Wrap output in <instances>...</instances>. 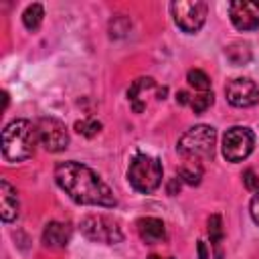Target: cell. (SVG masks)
I'll return each instance as SVG.
<instances>
[{"label": "cell", "mask_w": 259, "mask_h": 259, "mask_svg": "<svg viewBox=\"0 0 259 259\" xmlns=\"http://www.w3.org/2000/svg\"><path fill=\"white\" fill-rule=\"evenodd\" d=\"M69 241H71V227L67 223H61V221L47 223V227L42 231V243H45V247L63 249V247H67Z\"/></svg>", "instance_id": "7c38bea8"}, {"label": "cell", "mask_w": 259, "mask_h": 259, "mask_svg": "<svg viewBox=\"0 0 259 259\" xmlns=\"http://www.w3.org/2000/svg\"><path fill=\"white\" fill-rule=\"evenodd\" d=\"M34 125L38 134V144L47 152H63L69 146V130L61 119L47 115L38 117Z\"/></svg>", "instance_id": "ba28073f"}, {"label": "cell", "mask_w": 259, "mask_h": 259, "mask_svg": "<svg viewBox=\"0 0 259 259\" xmlns=\"http://www.w3.org/2000/svg\"><path fill=\"white\" fill-rule=\"evenodd\" d=\"M212 101H214L212 91H204V93L194 95V97L190 99V107H192L194 113H202V111H206V109L212 105Z\"/></svg>", "instance_id": "44dd1931"}, {"label": "cell", "mask_w": 259, "mask_h": 259, "mask_svg": "<svg viewBox=\"0 0 259 259\" xmlns=\"http://www.w3.org/2000/svg\"><path fill=\"white\" fill-rule=\"evenodd\" d=\"M38 144L36 125L28 119H14L2 130V156L8 162L28 160Z\"/></svg>", "instance_id": "7a4b0ae2"}, {"label": "cell", "mask_w": 259, "mask_h": 259, "mask_svg": "<svg viewBox=\"0 0 259 259\" xmlns=\"http://www.w3.org/2000/svg\"><path fill=\"white\" fill-rule=\"evenodd\" d=\"M55 182L77 204L103 206V208H113L117 204L113 190L103 182V178L81 162L69 160L57 164Z\"/></svg>", "instance_id": "6da1fadb"}, {"label": "cell", "mask_w": 259, "mask_h": 259, "mask_svg": "<svg viewBox=\"0 0 259 259\" xmlns=\"http://www.w3.org/2000/svg\"><path fill=\"white\" fill-rule=\"evenodd\" d=\"M178 178H180V180H184V182H186V184H190V186H196V184H200L202 170H200V166H198V164L194 166V162H192V166L184 164V166L180 168V172H178Z\"/></svg>", "instance_id": "d6986e66"}, {"label": "cell", "mask_w": 259, "mask_h": 259, "mask_svg": "<svg viewBox=\"0 0 259 259\" xmlns=\"http://www.w3.org/2000/svg\"><path fill=\"white\" fill-rule=\"evenodd\" d=\"M180 184H182V180H180L178 176L170 178V182H168V194H170V196H176V194L180 192Z\"/></svg>", "instance_id": "cb8c5ba5"}, {"label": "cell", "mask_w": 259, "mask_h": 259, "mask_svg": "<svg viewBox=\"0 0 259 259\" xmlns=\"http://www.w3.org/2000/svg\"><path fill=\"white\" fill-rule=\"evenodd\" d=\"M136 227H138L140 239L146 245H156V243H162L166 239V227L156 217H142V219H138Z\"/></svg>", "instance_id": "8fae6325"}, {"label": "cell", "mask_w": 259, "mask_h": 259, "mask_svg": "<svg viewBox=\"0 0 259 259\" xmlns=\"http://www.w3.org/2000/svg\"><path fill=\"white\" fill-rule=\"evenodd\" d=\"M214 144H217L214 127L206 125V123H200V125H194V127L186 130L180 136V140L176 144V150L182 158L200 162V160H210L214 156Z\"/></svg>", "instance_id": "3957f363"}, {"label": "cell", "mask_w": 259, "mask_h": 259, "mask_svg": "<svg viewBox=\"0 0 259 259\" xmlns=\"http://www.w3.org/2000/svg\"><path fill=\"white\" fill-rule=\"evenodd\" d=\"M79 227H81V233L93 243L115 245L123 241V231L119 223L105 214H87L81 219Z\"/></svg>", "instance_id": "5b68a950"}, {"label": "cell", "mask_w": 259, "mask_h": 259, "mask_svg": "<svg viewBox=\"0 0 259 259\" xmlns=\"http://www.w3.org/2000/svg\"><path fill=\"white\" fill-rule=\"evenodd\" d=\"M170 10L176 26L186 34H194L202 28L206 20L208 4L202 0H178L170 4Z\"/></svg>", "instance_id": "8992f818"}, {"label": "cell", "mask_w": 259, "mask_h": 259, "mask_svg": "<svg viewBox=\"0 0 259 259\" xmlns=\"http://www.w3.org/2000/svg\"><path fill=\"white\" fill-rule=\"evenodd\" d=\"M75 130H77V134H81V136H85V138H93L95 134L101 132V121H97V119H93V117H87V119L77 121V123H75Z\"/></svg>", "instance_id": "ffe728a7"}, {"label": "cell", "mask_w": 259, "mask_h": 259, "mask_svg": "<svg viewBox=\"0 0 259 259\" xmlns=\"http://www.w3.org/2000/svg\"><path fill=\"white\" fill-rule=\"evenodd\" d=\"M42 16H45L42 4L34 2V4H28V6L24 8V12H22V22H24V26H26L28 30H36V28L40 26V22H42Z\"/></svg>", "instance_id": "e0dca14e"}, {"label": "cell", "mask_w": 259, "mask_h": 259, "mask_svg": "<svg viewBox=\"0 0 259 259\" xmlns=\"http://www.w3.org/2000/svg\"><path fill=\"white\" fill-rule=\"evenodd\" d=\"M225 95L233 107H251L259 103V87L247 77H237L229 81L225 87Z\"/></svg>", "instance_id": "9c48e42d"}, {"label": "cell", "mask_w": 259, "mask_h": 259, "mask_svg": "<svg viewBox=\"0 0 259 259\" xmlns=\"http://www.w3.org/2000/svg\"><path fill=\"white\" fill-rule=\"evenodd\" d=\"M0 217L4 223L18 217V194L6 180H0Z\"/></svg>", "instance_id": "5bb4252c"}, {"label": "cell", "mask_w": 259, "mask_h": 259, "mask_svg": "<svg viewBox=\"0 0 259 259\" xmlns=\"http://www.w3.org/2000/svg\"><path fill=\"white\" fill-rule=\"evenodd\" d=\"M148 259H162V257H158V255H150ZM166 259H174V257H166Z\"/></svg>", "instance_id": "4316f807"}, {"label": "cell", "mask_w": 259, "mask_h": 259, "mask_svg": "<svg viewBox=\"0 0 259 259\" xmlns=\"http://www.w3.org/2000/svg\"><path fill=\"white\" fill-rule=\"evenodd\" d=\"M186 81H188V85H192L194 89H198V91H210V79H208V75L204 73V71H200V69H190L188 71V75H186Z\"/></svg>", "instance_id": "ac0fdd59"}, {"label": "cell", "mask_w": 259, "mask_h": 259, "mask_svg": "<svg viewBox=\"0 0 259 259\" xmlns=\"http://www.w3.org/2000/svg\"><path fill=\"white\" fill-rule=\"evenodd\" d=\"M196 249H198V259H208V251H206L204 241H198L196 243Z\"/></svg>", "instance_id": "484cf974"}, {"label": "cell", "mask_w": 259, "mask_h": 259, "mask_svg": "<svg viewBox=\"0 0 259 259\" xmlns=\"http://www.w3.org/2000/svg\"><path fill=\"white\" fill-rule=\"evenodd\" d=\"M162 162L150 154H136L127 168V182L134 190L142 194L154 192L162 184Z\"/></svg>", "instance_id": "277c9868"}, {"label": "cell", "mask_w": 259, "mask_h": 259, "mask_svg": "<svg viewBox=\"0 0 259 259\" xmlns=\"http://www.w3.org/2000/svg\"><path fill=\"white\" fill-rule=\"evenodd\" d=\"M255 148V134L245 125H233L223 136V158L227 162H243Z\"/></svg>", "instance_id": "52a82bcc"}, {"label": "cell", "mask_w": 259, "mask_h": 259, "mask_svg": "<svg viewBox=\"0 0 259 259\" xmlns=\"http://www.w3.org/2000/svg\"><path fill=\"white\" fill-rule=\"evenodd\" d=\"M229 16L235 28L255 30L259 28V2L255 0H235L229 4Z\"/></svg>", "instance_id": "30bf717a"}, {"label": "cell", "mask_w": 259, "mask_h": 259, "mask_svg": "<svg viewBox=\"0 0 259 259\" xmlns=\"http://www.w3.org/2000/svg\"><path fill=\"white\" fill-rule=\"evenodd\" d=\"M249 212H251V219L255 221V225H259V190H257V194L251 198V204H249Z\"/></svg>", "instance_id": "603a6c76"}, {"label": "cell", "mask_w": 259, "mask_h": 259, "mask_svg": "<svg viewBox=\"0 0 259 259\" xmlns=\"http://www.w3.org/2000/svg\"><path fill=\"white\" fill-rule=\"evenodd\" d=\"M190 95L186 93V91H178L176 93V103H180V105H190Z\"/></svg>", "instance_id": "d4e9b609"}, {"label": "cell", "mask_w": 259, "mask_h": 259, "mask_svg": "<svg viewBox=\"0 0 259 259\" xmlns=\"http://www.w3.org/2000/svg\"><path fill=\"white\" fill-rule=\"evenodd\" d=\"M206 231H208V237H210V245L214 247L217 259H223L221 243H223L225 231H223V219H221V214H210V217H208V221H206Z\"/></svg>", "instance_id": "2e32d148"}, {"label": "cell", "mask_w": 259, "mask_h": 259, "mask_svg": "<svg viewBox=\"0 0 259 259\" xmlns=\"http://www.w3.org/2000/svg\"><path fill=\"white\" fill-rule=\"evenodd\" d=\"M243 184L247 186V190L257 192V190H259V176H257L253 170H245V172H243Z\"/></svg>", "instance_id": "7402d4cb"}, {"label": "cell", "mask_w": 259, "mask_h": 259, "mask_svg": "<svg viewBox=\"0 0 259 259\" xmlns=\"http://www.w3.org/2000/svg\"><path fill=\"white\" fill-rule=\"evenodd\" d=\"M225 57L231 61V65L235 67H241V65H247L253 57L251 53V47L249 42H243V40H233L231 45L225 47Z\"/></svg>", "instance_id": "9a60e30c"}, {"label": "cell", "mask_w": 259, "mask_h": 259, "mask_svg": "<svg viewBox=\"0 0 259 259\" xmlns=\"http://www.w3.org/2000/svg\"><path fill=\"white\" fill-rule=\"evenodd\" d=\"M156 89V81L152 77H140L136 79L127 89V101L136 113H142L146 109V95L148 91Z\"/></svg>", "instance_id": "4fadbf2b"}]
</instances>
